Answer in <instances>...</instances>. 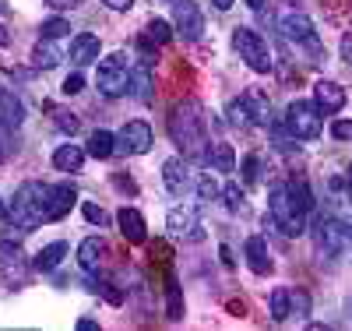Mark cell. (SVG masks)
<instances>
[{
    "mask_svg": "<svg viewBox=\"0 0 352 331\" xmlns=\"http://www.w3.org/2000/svg\"><path fill=\"white\" fill-rule=\"evenodd\" d=\"M113 184L120 187V191H127V194H138V187H134V180H124V176H116Z\"/></svg>",
    "mask_w": 352,
    "mask_h": 331,
    "instance_id": "7bdbcfd3",
    "label": "cell"
},
{
    "mask_svg": "<svg viewBox=\"0 0 352 331\" xmlns=\"http://www.w3.org/2000/svg\"><path fill=\"white\" fill-rule=\"evenodd\" d=\"M212 4H215V8H219V11H229V8H232V4H236V0H212Z\"/></svg>",
    "mask_w": 352,
    "mask_h": 331,
    "instance_id": "7dc6e473",
    "label": "cell"
},
{
    "mask_svg": "<svg viewBox=\"0 0 352 331\" xmlns=\"http://www.w3.org/2000/svg\"><path fill=\"white\" fill-rule=\"evenodd\" d=\"M173 28L184 43H197L204 36V14L194 0H173Z\"/></svg>",
    "mask_w": 352,
    "mask_h": 331,
    "instance_id": "30bf717a",
    "label": "cell"
},
{
    "mask_svg": "<svg viewBox=\"0 0 352 331\" xmlns=\"http://www.w3.org/2000/svg\"><path fill=\"white\" fill-rule=\"evenodd\" d=\"M102 4H106L109 11H131V8H134V0H102Z\"/></svg>",
    "mask_w": 352,
    "mask_h": 331,
    "instance_id": "b9f144b4",
    "label": "cell"
},
{
    "mask_svg": "<svg viewBox=\"0 0 352 331\" xmlns=\"http://www.w3.org/2000/svg\"><path fill=\"white\" fill-rule=\"evenodd\" d=\"M4 46H11V36H8V28L0 25V50H4Z\"/></svg>",
    "mask_w": 352,
    "mask_h": 331,
    "instance_id": "bcb514c9",
    "label": "cell"
},
{
    "mask_svg": "<svg viewBox=\"0 0 352 331\" xmlns=\"http://www.w3.org/2000/svg\"><path fill=\"white\" fill-rule=\"evenodd\" d=\"M166 229L173 236H180V239H201V219L190 204H180V208H173V212L166 215Z\"/></svg>",
    "mask_w": 352,
    "mask_h": 331,
    "instance_id": "5bb4252c",
    "label": "cell"
},
{
    "mask_svg": "<svg viewBox=\"0 0 352 331\" xmlns=\"http://www.w3.org/2000/svg\"><path fill=\"white\" fill-rule=\"evenodd\" d=\"M85 152L88 156H92V159H99V162H106L113 152H116V134H109V131H92V134H88V148H85Z\"/></svg>",
    "mask_w": 352,
    "mask_h": 331,
    "instance_id": "d4e9b609",
    "label": "cell"
},
{
    "mask_svg": "<svg viewBox=\"0 0 352 331\" xmlns=\"http://www.w3.org/2000/svg\"><path fill=\"white\" fill-rule=\"evenodd\" d=\"M268 307H272V317H275L278 324H285V321H289V307H292V289H289V286H275Z\"/></svg>",
    "mask_w": 352,
    "mask_h": 331,
    "instance_id": "83f0119b",
    "label": "cell"
},
{
    "mask_svg": "<svg viewBox=\"0 0 352 331\" xmlns=\"http://www.w3.org/2000/svg\"><path fill=\"white\" fill-rule=\"evenodd\" d=\"M21 124H25V106H21V99H18L14 92H8V88H0V127L14 131V127H21Z\"/></svg>",
    "mask_w": 352,
    "mask_h": 331,
    "instance_id": "44dd1931",
    "label": "cell"
},
{
    "mask_svg": "<svg viewBox=\"0 0 352 331\" xmlns=\"http://www.w3.org/2000/svg\"><path fill=\"white\" fill-rule=\"evenodd\" d=\"M232 50L240 53V60H243L254 74H272V67H275L272 50H268V43L254 32V28H247V25L232 28Z\"/></svg>",
    "mask_w": 352,
    "mask_h": 331,
    "instance_id": "5b68a950",
    "label": "cell"
},
{
    "mask_svg": "<svg viewBox=\"0 0 352 331\" xmlns=\"http://www.w3.org/2000/svg\"><path fill=\"white\" fill-rule=\"evenodd\" d=\"M46 4L56 11H74V8H81V0H46Z\"/></svg>",
    "mask_w": 352,
    "mask_h": 331,
    "instance_id": "60d3db41",
    "label": "cell"
},
{
    "mask_svg": "<svg viewBox=\"0 0 352 331\" xmlns=\"http://www.w3.org/2000/svg\"><path fill=\"white\" fill-rule=\"evenodd\" d=\"M222 201H226L229 212H247V191L240 184H226L222 187Z\"/></svg>",
    "mask_w": 352,
    "mask_h": 331,
    "instance_id": "4dcf8cb0",
    "label": "cell"
},
{
    "mask_svg": "<svg viewBox=\"0 0 352 331\" xmlns=\"http://www.w3.org/2000/svg\"><path fill=\"white\" fill-rule=\"evenodd\" d=\"M197 197H201V201H215V197H222V191H219V184H215L212 176H201V180H197Z\"/></svg>",
    "mask_w": 352,
    "mask_h": 331,
    "instance_id": "d590c367",
    "label": "cell"
},
{
    "mask_svg": "<svg viewBox=\"0 0 352 331\" xmlns=\"http://www.w3.org/2000/svg\"><path fill=\"white\" fill-rule=\"evenodd\" d=\"M56 64H60V53H56L53 39H39L36 50H32V67H39V71H53Z\"/></svg>",
    "mask_w": 352,
    "mask_h": 331,
    "instance_id": "484cf974",
    "label": "cell"
},
{
    "mask_svg": "<svg viewBox=\"0 0 352 331\" xmlns=\"http://www.w3.org/2000/svg\"><path fill=\"white\" fill-rule=\"evenodd\" d=\"M289 317H296V321H307V317H310V292H307V289H292Z\"/></svg>",
    "mask_w": 352,
    "mask_h": 331,
    "instance_id": "d6a6232c",
    "label": "cell"
},
{
    "mask_svg": "<svg viewBox=\"0 0 352 331\" xmlns=\"http://www.w3.org/2000/svg\"><path fill=\"white\" fill-rule=\"evenodd\" d=\"M169 138L173 145L184 152V159H204V148H208V116L197 99H184L176 103L169 113Z\"/></svg>",
    "mask_w": 352,
    "mask_h": 331,
    "instance_id": "7a4b0ae2",
    "label": "cell"
},
{
    "mask_svg": "<svg viewBox=\"0 0 352 331\" xmlns=\"http://www.w3.org/2000/svg\"><path fill=\"white\" fill-rule=\"evenodd\" d=\"M67 32H71V21H67V18H50V21L39 25V36H43V39H60V36H67Z\"/></svg>",
    "mask_w": 352,
    "mask_h": 331,
    "instance_id": "836d02e7",
    "label": "cell"
},
{
    "mask_svg": "<svg viewBox=\"0 0 352 331\" xmlns=\"http://www.w3.org/2000/svg\"><path fill=\"white\" fill-rule=\"evenodd\" d=\"M78 201V191L71 184H39V180H28L21 184L8 204V219L14 222V229L32 233L46 222H60Z\"/></svg>",
    "mask_w": 352,
    "mask_h": 331,
    "instance_id": "6da1fadb",
    "label": "cell"
},
{
    "mask_svg": "<svg viewBox=\"0 0 352 331\" xmlns=\"http://www.w3.org/2000/svg\"><path fill=\"white\" fill-rule=\"evenodd\" d=\"M152 145H155V134L144 120H131L116 134V152L120 156H144V152H152Z\"/></svg>",
    "mask_w": 352,
    "mask_h": 331,
    "instance_id": "8fae6325",
    "label": "cell"
},
{
    "mask_svg": "<svg viewBox=\"0 0 352 331\" xmlns=\"http://www.w3.org/2000/svg\"><path fill=\"white\" fill-rule=\"evenodd\" d=\"M166 310L173 321L184 317V296H180V282H176L173 275H166Z\"/></svg>",
    "mask_w": 352,
    "mask_h": 331,
    "instance_id": "f546056e",
    "label": "cell"
},
{
    "mask_svg": "<svg viewBox=\"0 0 352 331\" xmlns=\"http://www.w3.org/2000/svg\"><path fill=\"white\" fill-rule=\"evenodd\" d=\"M243 180H247V184H257V180H261V159L257 156L243 159Z\"/></svg>",
    "mask_w": 352,
    "mask_h": 331,
    "instance_id": "74e56055",
    "label": "cell"
},
{
    "mask_svg": "<svg viewBox=\"0 0 352 331\" xmlns=\"http://www.w3.org/2000/svg\"><path fill=\"white\" fill-rule=\"evenodd\" d=\"M32 261L25 257V250H21V244L14 236H4L0 239V279H4L11 289H21V286H28V279H32Z\"/></svg>",
    "mask_w": 352,
    "mask_h": 331,
    "instance_id": "ba28073f",
    "label": "cell"
},
{
    "mask_svg": "<svg viewBox=\"0 0 352 331\" xmlns=\"http://www.w3.org/2000/svg\"><path fill=\"white\" fill-rule=\"evenodd\" d=\"M285 187H289L292 204H296L303 215H310V212H314V194H310V184H307V180H285Z\"/></svg>",
    "mask_w": 352,
    "mask_h": 331,
    "instance_id": "4316f807",
    "label": "cell"
},
{
    "mask_svg": "<svg viewBox=\"0 0 352 331\" xmlns=\"http://www.w3.org/2000/svg\"><path fill=\"white\" fill-rule=\"evenodd\" d=\"M320 127H324V124H320V109L314 103H303V99L289 103V109H285V131H289L292 141H317Z\"/></svg>",
    "mask_w": 352,
    "mask_h": 331,
    "instance_id": "9c48e42d",
    "label": "cell"
},
{
    "mask_svg": "<svg viewBox=\"0 0 352 331\" xmlns=\"http://www.w3.org/2000/svg\"><path fill=\"white\" fill-rule=\"evenodd\" d=\"M204 166H212L219 173H232L236 169V156H232V145L226 141H208V148H204Z\"/></svg>",
    "mask_w": 352,
    "mask_h": 331,
    "instance_id": "ffe728a7",
    "label": "cell"
},
{
    "mask_svg": "<svg viewBox=\"0 0 352 331\" xmlns=\"http://www.w3.org/2000/svg\"><path fill=\"white\" fill-rule=\"evenodd\" d=\"M85 148L81 145H60L53 152V166L60 169V173H81V166H85Z\"/></svg>",
    "mask_w": 352,
    "mask_h": 331,
    "instance_id": "603a6c76",
    "label": "cell"
},
{
    "mask_svg": "<svg viewBox=\"0 0 352 331\" xmlns=\"http://www.w3.org/2000/svg\"><path fill=\"white\" fill-rule=\"evenodd\" d=\"M109 254V247H106V239L102 236H88V239H81L78 244V264L85 268V272H99L102 268V257Z\"/></svg>",
    "mask_w": 352,
    "mask_h": 331,
    "instance_id": "ac0fdd59",
    "label": "cell"
},
{
    "mask_svg": "<svg viewBox=\"0 0 352 331\" xmlns=\"http://www.w3.org/2000/svg\"><path fill=\"white\" fill-rule=\"evenodd\" d=\"M78 328H81V331H96L99 324H96V321H88V317H81V321H78Z\"/></svg>",
    "mask_w": 352,
    "mask_h": 331,
    "instance_id": "f6af8a7d",
    "label": "cell"
},
{
    "mask_svg": "<svg viewBox=\"0 0 352 331\" xmlns=\"http://www.w3.org/2000/svg\"><path fill=\"white\" fill-rule=\"evenodd\" d=\"M243 103H247V113L254 120V127H268L272 124V103L264 92H257V88H250V92H243Z\"/></svg>",
    "mask_w": 352,
    "mask_h": 331,
    "instance_id": "7402d4cb",
    "label": "cell"
},
{
    "mask_svg": "<svg viewBox=\"0 0 352 331\" xmlns=\"http://www.w3.org/2000/svg\"><path fill=\"white\" fill-rule=\"evenodd\" d=\"M131 60L127 53H109L106 60H99V71H96V85H99V92L106 99H120L127 96V88H131Z\"/></svg>",
    "mask_w": 352,
    "mask_h": 331,
    "instance_id": "8992f818",
    "label": "cell"
},
{
    "mask_svg": "<svg viewBox=\"0 0 352 331\" xmlns=\"http://www.w3.org/2000/svg\"><path fill=\"white\" fill-rule=\"evenodd\" d=\"M64 257H67V244H64V239H56V244H46V247L32 257V268H36V272H56Z\"/></svg>",
    "mask_w": 352,
    "mask_h": 331,
    "instance_id": "cb8c5ba5",
    "label": "cell"
},
{
    "mask_svg": "<svg viewBox=\"0 0 352 331\" xmlns=\"http://www.w3.org/2000/svg\"><path fill=\"white\" fill-rule=\"evenodd\" d=\"M8 159V127H0V162Z\"/></svg>",
    "mask_w": 352,
    "mask_h": 331,
    "instance_id": "ee69618b",
    "label": "cell"
},
{
    "mask_svg": "<svg viewBox=\"0 0 352 331\" xmlns=\"http://www.w3.org/2000/svg\"><path fill=\"white\" fill-rule=\"evenodd\" d=\"M310 236H314V250H317L320 261H335V257H342L345 247H349V239H352L349 229H345L338 219H331V215L317 219L314 229H310Z\"/></svg>",
    "mask_w": 352,
    "mask_h": 331,
    "instance_id": "52a82bcc",
    "label": "cell"
},
{
    "mask_svg": "<svg viewBox=\"0 0 352 331\" xmlns=\"http://www.w3.org/2000/svg\"><path fill=\"white\" fill-rule=\"evenodd\" d=\"M345 191H349V201H352V166H349V173H345Z\"/></svg>",
    "mask_w": 352,
    "mask_h": 331,
    "instance_id": "c3c4849f",
    "label": "cell"
},
{
    "mask_svg": "<svg viewBox=\"0 0 352 331\" xmlns=\"http://www.w3.org/2000/svg\"><path fill=\"white\" fill-rule=\"evenodd\" d=\"M81 212H85V219L92 222V226H106V212H102L96 201H85V204H81Z\"/></svg>",
    "mask_w": 352,
    "mask_h": 331,
    "instance_id": "8d00e7d4",
    "label": "cell"
},
{
    "mask_svg": "<svg viewBox=\"0 0 352 331\" xmlns=\"http://www.w3.org/2000/svg\"><path fill=\"white\" fill-rule=\"evenodd\" d=\"M162 184H166V191H169L173 197H184V194L194 191V176H190V166H187L184 156L166 159V166H162Z\"/></svg>",
    "mask_w": 352,
    "mask_h": 331,
    "instance_id": "7c38bea8",
    "label": "cell"
},
{
    "mask_svg": "<svg viewBox=\"0 0 352 331\" xmlns=\"http://www.w3.org/2000/svg\"><path fill=\"white\" fill-rule=\"evenodd\" d=\"M229 124H232V127H254V120H250V113H247L243 96L229 103Z\"/></svg>",
    "mask_w": 352,
    "mask_h": 331,
    "instance_id": "e575fe53",
    "label": "cell"
},
{
    "mask_svg": "<svg viewBox=\"0 0 352 331\" xmlns=\"http://www.w3.org/2000/svg\"><path fill=\"white\" fill-rule=\"evenodd\" d=\"M331 138L335 141H352V120H335V124H331Z\"/></svg>",
    "mask_w": 352,
    "mask_h": 331,
    "instance_id": "f35d334b",
    "label": "cell"
},
{
    "mask_svg": "<svg viewBox=\"0 0 352 331\" xmlns=\"http://www.w3.org/2000/svg\"><path fill=\"white\" fill-rule=\"evenodd\" d=\"M247 4H250L254 11H261V8H264V0H247Z\"/></svg>",
    "mask_w": 352,
    "mask_h": 331,
    "instance_id": "681fc988",
    "label": "cell"
},
{
    "mask_svg": "<svg viewBox=\"0 0 352 331\" xmlns=\"http://www.w3.org/2000/svg\"><path fill=\"white\" fill-rule=\"evenodd\" d=\"M116 226H120V233H124V239L127 244H144V236H148V226H144V215L138 212V208H120L116 212Z\"/></svg>",
    "mask_w": 352,
    "mask_h": 331,
    "instance_id": "e0dca14e",
    "label": "cell"
},
{
    "mask_svg": "<svg viewBox=\"0 0 352 331\" xmlns=\"http://www.w3.org/2000/svg\"><path fill=\"white\" fill-rule=\"evenodd\" d=\"M0 219H8V204L4 201H0Z\"/></svg>",
    "mask_w": 352,
    "mask_h": 331,
    "instance_id": "f907efd6",
    "label": "cell"
},
{
    "mask_svg": "<svg viewBox=\"0 0 352 331\" xmlns=\"http://www.w3.org/2000/svg\"><path fill=\"white\" fill-rule=\"evenodd\" d=\"M81 88H85V78L74 71V74H67V78H64V88H60V92H64V96H78Z\"/></svg>",
    "mask_w": 352,
    "mask_h": 331,
    "instance_id": "ab89813d",
    "label": "cell"
},
{
    "mask_svg": "<svg viewBox=\"0 0 352 331\" xmlns=\"http://www.w3.org/2000/svg\"><path fill=\"white\" fill-rule=\"evenodd\" d=\"M99 50H102V43H99L96 32H78V36L71 39V60H74L78 67L99 64Z\"/></svg>",
    "mask_w": 352,
    "mask_h": 331,
    "instance_id": "d6986e66",
    "label": "cell"
},
{
    "mask_svg": "<svg viewBox=\"0 0 352 331\" xmlns=\"http://www.w3.org/2000/svg\"><path fill=\"white\" fill-rule=\"evenodd\" d=\"M268 215H272L275 229H282L285 236H303L307 233V215L300 212L296 204H292L285 184H275L268 191Z\"/></svg>",
    "mask_w": 352,
    "mask_h": 331,
    "instance_id": "277c9868",
    "label": "cell"
},
{
    "mask_svg": "<svg viewBox=\"0 0 352 331\" xmlns=\"http://www.w3.org/2000/svg\"><path fill=\"white\" fill-rule=\"evenodd\" d=\"M345 103H349V96H345V88H342L338 81H328V78L314 81V106L324 113V116L345 109Z\"/></svg>",
    "mask_w": 352,
    "mask_h": 331,
    "instance_id": "4fadbf2b",
    "label": "cell"
},
{
    "mask_svg": "<svg viewBox=\"0 0 352 331\" xmlns=\"http://www.w3.org/2000/svg\"><path fill=\"white\" fill-rule=\"evenodd\" d=\"M152 60L148 56H141L138 64L131 67V88H127V96H134L138 103H152Z\"/></svg>",
    "mask_w": 352,
    "mask_h": 331,
    "instance_id": "2e32d148",
    "label": "cell"
},
{
    "mask_svg": "<svg viewBox=\"0 0 352 331\" xmlns=\"http://www.w3.org/2000/svg\"><path fill=\"white\" fill-rule=\"evenodd\" d=\"M278 32H282L285 43H292L296 50H307L310 64H320V60H324V46H320V39H317V28H314V21L303 11H285L282 21H278Z\"/></svg>",
    "mask_w": 352,
    "mask_h": 331,
    "instance_id": "3957f363",
    "label": "cell"
},
{
    "mask_svg": "<svg viewBox=\"0 0 352 331\" xmlns=\"http://www.w3.org/2000/svg\"><path fill=\"white\" fill-rule=\"evenodd\" d=\"M173 36H176V28H173L169 21H162V18H152L148 25H144V36H141V43H155V46H166Z\"/></svg>",
    "mask_w": 352,
    "mask_h": 331,
    "instance_id": "f1b7e54d",
    "label": "cell"
},
{
    "mask_svg": "<svg viewBox=\"0 0 352 331\" xmlns=\"http://www.w3.org/2000/svg\"><path fill=\"white\" fill-rule=\"evenodd\" d=\"M50 113H53V124H56V131H64V134H78V116L74 113H67V109H60V106H50Z\"/></svg>",
    "mask_w": 352,
    "mask_h": 331,
    "instance_id": "1f68e13d",
    "label": "cell"
},
{
    "mask_svg": "<svg viewBox=\"0 0 352 331\" xmlns=\"http://www.w3.org/2000/svg\"><path fill=\"white\" fill-rule=\"evenodd\" d=\"M243 254H247V264H250V272H254V275H272V272H275L272 247H268V239H264L261 233H254V236L247 239Z\"/></svg>",
    "mask_w": 352,
    "mask_h": 331,
    "instance_id": "9a60e30c",
    "label": "cell"
}]
</instances>
